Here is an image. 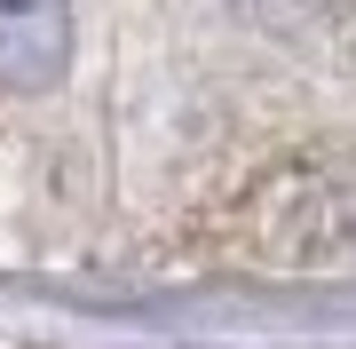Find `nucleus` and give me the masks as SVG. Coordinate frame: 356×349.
<instances>
[{
    "label": "nucleus",
    "mask_w": 356,
    "mask_h": 349,
    "mask_svg": "<svg viewBox=\"0 0 356 349\" xmlns=\"http://www.w3.org/2000/svg\"><path fill=\"white\" fill-rule=\"evenodd\" d=\"M254 24H269V32H309V24H325V16H341L348 0H238Z\"/></svg>",
    "instance_id": "obj_2"
},
{
    "label": "nucleus",
    "mask_w": 356,
    "mask_h": 349,
    "mask_svg": "<svg viewBox=\"0 0 356 349\" xmlns=\"http://www.w3.org/2000/svg\"><path fill=\"white\" fill-rule=\"evenodd\" d=\"M72 64V0H0V95H40Z\"/></svg>",
    "instance_id": "obj_1"
}]
</instances>
